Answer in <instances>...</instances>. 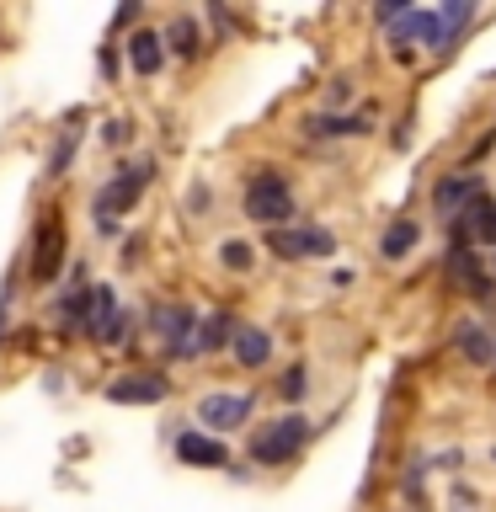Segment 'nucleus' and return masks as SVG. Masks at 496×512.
I'll return each instance as SVG.
<instances>
[{
	"instance_id": "2",
	"label": "nucleus",
	"mask_w": 496,
	"mask_h": 512,
	"mask_svg": "<svg viewBox=\"0 0 496 512\" xmlns=\"http://www.w3.org/2000/svg\"><path fill=\"white\" fill-rule=\"evenodd\" d=\"M240 208H246V219L256 224H272V230H288V219L299 214L294 208V187H288L283 171H256L246 182V198H240Z\"/></svg>"
},
{
	"instance_id": "19",
	"label": "nucleus",
	"mask_w": 496,
	"mask_h": 512,
	"mask_svg": "<svg viewBox=\"0 0 496 512\" xmlns=\"http://www.w3.org/2000/svg\"><path fill=\"white\" fill-rule=\"evenodd\" d=\"M416 240H422L416 219H395L390 230L379 235V256H384V262H400V256H411V251H416Z\"/></svg>"
},
{
	"instance_id": "20",
	"label": "nucleus",
	"mask_w": 496,
	"mask_h": 512,
	"mask_svg": "<svg viewBox=\"0 0 496 512\" xmlns=\"http://www.w3.org/2000/svg\"><path fill=\"white\" fill-rule=\"evenodd\" d=\"M75 144H80V118H70L59 128V144L48 150V176H64L70 171V160H75Z\"/></svg>"
},
{
	"instance_id": "14",
	"label": "nucleus",
	"mask_w": 496,
	"mask_h": 512,
	"mask_svg": "<svg viewBox=\"0 0 496 512\" xmlns=\"http://www.w3.org/2000/svg\"><path fill=\"white\" fill-rule=\"evenodd\" d=\"M112 315H118V294H112V283H96V288H86V315H80V331L96 336V331H102Z\"/></svg>"
},
{
	"instance_id": "12",
	"label": "nucleus",
	"mask_w": 496,
	"mask_h": 512,
	"mask_svg": "<svg viewBox=\"0 0 496 512\" xmlns=\"http://www.w3.org/2000/svg\"><path fill=\"white\" fill-rule=\"evenodd\" d=\"M176 459L198 464V470H214V464L230 459V448H224L219 438H208V432H182V438H176Z\"/></svg>"
},
{
	"instance_id": "26",
	"label": "nucleus",
	"mask_w": 496,
	"mask_h": 512,
	"mask_svg": "<svg viewBox=\"0 0 496 512\" xmlns=\"http://www.w3.org/2000/svg\"><path fill=\"white\" fill-rule=\"evenodd\" d=\"M491 272H496V256H491Z\"/></svg>"
},
{
	"instance_id": "13",
	"label": "nucleus",
	"mask_w": 496,
	"mask_h": 512,
	"mask_svg": "<svg viewBox=\"0 0 496 512\" xmlns=\"http://www.w3.org/2000/svg\"><path fill=\"white\" fill-rule=\"evenodd\" d=\"M230 347H235V363H240V368H262V363L272 358V336H267L262 326H235Z\"/></svg>"
},
{
	"instance_id": "6",
	"label": "nucleus",
	"mask_w": 496,
	"mask_h": 512,
	"mask_svg": "<svg viewBox=\"0 0 496 512\" xmlns=\"http://www.w3.org/2000/svg\"><path fill=\"white\" fill-rule=\"evenodd\" d=\"M448 224H454V246H464V251L496 246V198H491V192H480V198L464 203Z\"/></svg>"
},
{
	"instance_id": "8",
	"label": "nucleus",
	"mask_w": 496,
	"mask_h": 512,
	"mask_svg": "<svg viewBox=\"0 0 496 512\" xmlns=\"http://www.w3.org/2000/svg\"><path fill=\"white\" fill-rule=\"evenodd\" d=\"M171 395L166 374H155V368H144V374H123L107 384V400L112 406H160V400Z\"/></svg>"
},
{
	"instance_id": "4",
	"label": "nucleus",
	"mask_w": 496,
	"mask_h": 512,
	"mask_svg": "<svg viewBox=\"0 0 496 512\" xmlns=\"http://www.w3.org/2000/svg\"><path fill=\"white\" fill-rule=\"evenodd\" d=\"M336 235L320 230V224H288V230H267V256L278 262H315V256H331Z\"/></svg>"
},
{
	"instance_id": "5",
	"label": "nucleus",
	"mask_w": 496,
	"mask_h": 512,
	"mask_svg": "<svg viewBox=\"0 0 496 512\" xmlns=\"http://www.w3.org/2000/svg\"><path fill=\"white\" fill-rule=\"evenodd\" d=\"M304 443H310V422L304 416H283V422H267V432L251 438V459L256 464H288V459H299Z\"/></svg>"
},
{
	"instance_id": "15",
	"label": "nucleus",
	"mask_w": 496,
	"mask_h": 512,
	"mask_svg": "<svg viewBox=\"0 0 496 512\" xmlns=\"http://www.w3.org/2000/svg\"><path fill=\"white\" fill-rule=\"evenodd\" d=\"M454 342H459V352L470 363H496V342H491V331L480 326V320H459L454 326Z\"/></svg>"
},
{
	"instance_id": "24",
	"label": "nucleus",
	"mask_w": 496,
	"mask_h": 512,
	"mask_svg": "<svg viewBox=\"0 0 496 512\" xmlns=\"http://www.w3.org/2000/svg\"><path fill=\"white\" fill-rule=\"evenodd\" d=\"M123 336H128V310H118V315H112L107 326L96 331V342H102V347H123Z\"/></svg>"
},
{
	"instance_id": "17",
	"label": "nucleus",
	"mask_w": 496,
	"mask_h": 512,
	"mask_svg": "<svg viewBox=\"0 0 496 512\" xmlns=\"http://www.w3.org/2000/svg\"><path fill=\"white\" fill-rule=\"evenodd\" d=\"M128 64H134V75H160L166 48H160L155 32H134V38H128Z\"/></svg>"
},
{
	"instance_id": "21",
	"label": "nucleus",
	"mask_w": 496,
	"mask_h": 512,
	"mask_svg": "<svg viewBox=\"0 0 496 512\" xmlns=\"http://www.w3.org/2000/svg\"><path fill=\"white\" fill-rule=\"evenodd\" d=\"M160 48H171V54L192 59V54H198V22H192V16H176V22L166 27V38H160Z\"/></svg>"
},
{
	"instance_id": "7",
	"label": "nucleus",
	"mask_w": 496,
	"mask_h": 512,
	"mask_svg": "<svg viewBox=\"0 0 496 512\" xmlns=\"http://www.w3.org/2000/svg\"><path fill=\"white\" fill-rule=\"evenodd\" d=\"M443 272H448V283H459L470 299H480V304L496 299V278H491V267L480 262V251L454 246V251H448V262H443Z\"/></svg>"
},
{
	"instance_id": "10",
	"label": "nucleus",
	"mask_w": 496,
	"mask_h": 512,
	"mask_svg": "<svg viewBox=\"0 0 496 512\" xmlns=\"http://www.w3.org/2000/svg\"><path fill=\"white\" fill-rule=\"evenodd\" d=\"M480 192H486V176L480 171H454V176H438V187H432V208H438L443 219H454L464 203H475Z\"/></svg>"
},
{
	"instance_id": "1",
	"label": "nucleus",
	"mask_w": 496,
	"mask_h": 512,
	"mask_svg": "<svg viewBox=\"0 0 496 512\" xmlns=\"http://www.w3.org/2000/svg\"><path fill=\"white\" fill-rule=\"evenodd\" d=\"M155 182V160H134V166H123L112 182L96 192V203H91V224L102 235H118V214H128V208L139 203V192Z\"/></svg>"
},
{
	"instance_id": "9",
	"label": "nucleus",
	"mask_w": 496,
	"mask_h": 512,
	"mask_svg": "<svg viewBox=\"0 0 496 512\" xmlns=\"http://www.w3.org/2000/svg\"><path fill=\"white\" fill-rule=\"evenodd\" d=\"M59 267H64V224H59V214H43L38 251H32V283H54Z\"/></svg>"
},
{
	"instance_id": "23",
	"label": "nucleus",
	"mask_w": 496,
	"mask_h": 512,
	"mask_svg": "<svg viewBox=\"0 0 496 512\" xmlns=\"http://www.w3.org/2000/svg\"><path fill=\"white\" fill-rule=\"evenodd\" d=\"M278 390H283V400H304V390H310V374H304V363H294V368H288Z\"/></svg>"
},
{
	"instance_id": "16",
	"label": "nucleus",
	"mask_w": 496,
	"mask_h": 512,
	"mask_svg": "<svg viewBox=\"0 0 496 512\" xmlns=\"http://www.w3.org/2000/svg\"><path fill=\"white\" fill-rule=\"evenodd\" d=\"M347 134H368L363 118H336V112H310L304 118V139H347Z\"/></svg>"
},
{
	"instance_id": "11",
	"label": "nucleus",
	"mask_w": 496,
	"mask_h": 512,
	"mask_svg": "<svg viewBox=\"0 0 496 512\" xmlns=\"http://www.w3.org/2000/svg\"><path fill=\"white\" fill-rule=\"evenodd\" d=\"M246 416H251V395H203L198 400V422L203 427H214V432H230V427H246Z\"/></svg>"
},
{
	"instance_id": "3",
	"label": "nucleus",
	"mask_w": 496,
	"mask_h": 512,
	"mask_svg": "<svg viewBox=\"0 0 496 512\" xmlns=\"http://www.w3.org/2000/svg\"><path fill=\"white\" fill-rule=\"evenodd\" d=\"M150 326H155L160 342H166V358H198V352H192V331H198V310H192V304H182V299L150 304Z\"/></svg>"
},
{
	"instance_id": "18",
	"label": "nucleus",
	"mask_w": 496,
	"mask_h": 512,
	"mask_svg": "<svg viewBox=\"0 0 496 512\" xmlns=\"http://www.w3.org/2000/svg\"><path fill=\"white\" fill-rule=\"evenodd\" d=\"M230 336H235V320L224 315V310H214V315L198 320V331H192V352H219Z\"/></svg>"
},
{
	"instance_id": "22",
	"label": "nucleus",
	"mask_w": 496,
	"mask_h": 512,
	"mask_svg": "<svg viewBox=\"0 0 496 512\" xmlns=\"http://www.w3.org/2000/svg\"><path fill=\"white\" fill-rule=\"evenodd\" d=\"M219 262L230 272H251L256 267V246H246V240H224L219 246Z\"/></svg>"
},
{
	"instance_id": "25",
	"label": "nucleus",
	"mask_w": 496,
	"mask_h": 512,
	"mask_svg": "<svg viewBox=\"0 0 496 512\" xmlns=\"http://www.w3.org/2000/svg\"><path fill=\"white\" fill-rule=\"evenodd\" d=\"M128 134H134V128H128L123 118H112V123H107V134H102V139H107V144H128Z\"/></svg>"
}]
</instances>
